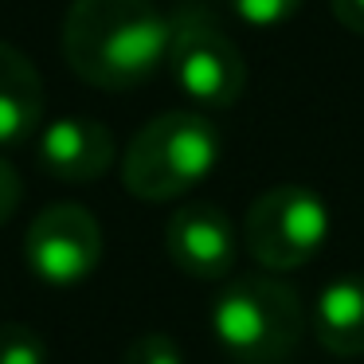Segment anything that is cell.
Listing matches in <instances>:
<instances>
[{"mask_svg":"<svg viewBox=\"0 0 364 364\" xmlns=\"http://www.w3.org/2000/svg\"><path fill=\"white\" fill-rule=\"evenodd\" d=\"M165 251L176 270L200 282H220L235 270V228H231L228 212L215 204H184L173 212L165 228Z\"/></svg>","mask_w":364,"mask_h":364,"instance_id":"cell-7","label":"cell"},{"mask_svg":"<svg viewBox=\"0 0 364 364\" xmlns=\"http://www.w3.org/2000/svg\"><path fill=\"white\" fill-rule=\"evenodd\" d=\"M314 333L333 356L364 353V274H341L321 286L314 306Z\"/></svg>","mask_w":364,"mask_h":364,"instance_id":"cell-10","label":"cell"},{"mask_svg":"<svg viewBox=\"0 0 364 364\" xmlns=\"http://www.w3.org/2000/svg\"><path fill=\"white\" fill-rule=\"evenodd\" d=\"M212 329L235 364H286L306 337V306L282 278L243 274L220 290Z\"/></svg>","mask_w":364,"mask_h":364,"instance_id":"cell-2","label":"cell"},{"mask_svg":"<svg viewBox=\"0 0 364 364\" xmlns=\"http://www.w3.org/2000/svg\"><path fill=\"white\" fill-rule=\"evenodd\" d=\"M251 28H278L301 9V0H231Z\"/></svg>","mask_w":364,"mask_h":364,"instance_id":"cell-13","label":"cell"},{"mask_svg":"<svg viewBox=\"0 0 364 364\" xmlns=\"http://www.w3.org/2000/svg\"><path fill=\"white\" fill-rule=\"evenodd\" d=\"M329 235V208L301 184H278L262 192L243 220L247 251L267 270H298L321 251Z\"/></svg>","mask_w":364,"mask_h":364,"instance_id":"cell-5","label":"cell"},{"mask_svg":"<svg viewBox=\"0 0 364 364\" xmlns=\"http://www.w3.org/2000/svg\"><path fill=\"white\" fill-rule=\"evenodd\" d=\"M40 165L67 184L98 181L114 165V134L90 118H59L40 134Z\"/></svg>","mask_w":364,"mask_h":364,"instance_id":"cell-8","label":"cell"},{"mask_svg":"<svg viewBox=\"0 0 364 364\" xmlns=\"http://www.w3.org/2000/svg\"><path fill=\"white\" fill-rule=\"evenodd\" d=\"M0 364H48V345L28 325L4 321L0 325Z\"/></svg>","mask_w":364,"mask_h":364,"instance_id":"cell-11","label":"cell"},{"mask_svg":"<svg viewBox=\"0 0 364 364\" xmlns=\"http://www.w3.org/2000/svg\"><path fill=\"white\" fill-rule=\"evenodd\" d=\"M24 259L36 278L51 286H75L95 274L102 259V228L82 204H51L24 235Z\"/></svg>","mask_w":364,"mask_h":364,"instance_id":"cell-6","label":"cell"},{"mask_svg":"<svg viewBox=\"0 0 364 364\" xmlns=\"http://www.w3.org/2000/svg\"><path fill=\"white\" fill-rule=\"evenodd\" d=\"M173 36H168V71L176 87L200 106L228 110L243 98L247 87V63L228 32L212 20V12L184 9L176 12Z\"/></svg>","mask_w":364,"mask_h":364,"instance_id":"cell-4","label":"cell"},{"mask_svg":"<svg viewBox=\"0 0 364 364\" xmlns=\"http://www.w3.org/2000/svg\"><path fill=\"white\" fill-rule=\"evenodd\" d=\"M333 16H337L348 32L364 36V0H333Z\"/></svg>","mask_w":364,"mask_h":364,"instance_id":"cell-15","label":"cell"},{"mask_svg":"<svg viewBox=\"0 0 364 364\" xmlns=\"http://www.w3.org/2000/svg\"><path fill=\"white\" fill-rule=\"evenodd\" d=\"M122 364H184V356L168 333H141V337L129 341Z\"/></svg>","mask_w":364,"mask_h":364,"instance_id":"cell-12","label":"cell"},{"mask_svg":"<svg viewBox=\"0 0 364 364\" xmlns=\"http://www.w3.org/2000/svg\"><path fill=\"white\" fill-rule=\"evenodd\" d=\"M173 24L153 0H71L63 20V59L82 82L129 90L168 59Z\"/></svg>","mask_w":364,"mask_h":364,"instance_id":"cell-1","label":"cell"},{"mask_svg":"<svg viewBox=\"0 0 364 364\" xmlns=\"http://www.w3.org/2000/svg\"><path fill=\"white\" fill-rule=\"evenodd\" d=\"M20 196H24V184H20V173L0 157V223H9L12 212L20 208Z\"/></svg>","mask_w":364,"mask_h":364,"instance_id":"cell-14","label":"cell"},{"mask_svg":"<svg viewBox=\"0 0 364 364\" xmlns=\"http://www.w3.org/2000/svg\"><path fill=\"white\" fill-rule=\"evenodd\" d=\"M220 161V134L204 114L168 110L134 134L122 161V184L137 200H176L196 188Z\"/></svg>","mask_w":364,"mask_h":364,"instance_id":"cell-3","label":"cell"},{"mask_svg":"<svg viewBox=\"0 0 364 364\" xmlns=\"http://www.w3.org/2000/svg\"><path fill=\"white\" fill-rule=\"evenodd\" d=\"M43 122V79L36 63L0 43V145H24Z\"/></svg>","mask_w":364,"mask_h":364,"instance_id":"cell-9","label":"cell"}]
</instances>
